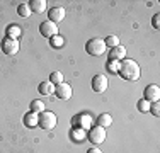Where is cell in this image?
Wrapping results in <instances>:
<instances>
[{"instance_id":"cell-1","label":"cell","mask_w":160,"mask_h":153,"mask_svg":"<svg viewBox=\"0 0 160 153\" xmlns=\"http://www.w3.org/2000/svg\"><path fill=\"white\" fill-rule=\"evenodd\" d=\"M119 75L123 76L124 80H129V82H136L142 75V70H140V65L136 63L135 60H123L119 65Z\"/></svg>"},{"instance_id":"cell-2","label":"cell","mask_w":160,"mask_h":153,"mask_svg":"<svg viewBox=\"0 0 160 153\" xmlns=\"http://www.w3.org/2000/svg\"><path fill=\"white\" fill-rule=\"evenodd\" d=\"M85 49H87V53H89L90 56H102L108 48H106L104 39H101V37H92V39L87 41Z\"/></svg>"},{"instance_id":"cell-3","label":"cell","mask_w":160,"mask_h":153,"mask_svg":"<svg viewBox=\"0 0 160 153\" xmlns=\"http://www.w3.org/2000/svg\"><path fill=\"white\" fill-rule=\"evenodd\" d=\"M56 121H58L56 119V114L44 109L43 112H39V124L38 126H41L43 129H53L56 126Z\"/></svg>"},{"instance_id":"cell-4","label":"cell","mask_w":160,"mask_h":153,"mask_svg":"<svg viewBox=\"0 0 160 153\" xmlns=\"http://www.w3.org/2000/svg\"><path fill=\"white\" fill-rule=\"evenodd\" d=\"M19 48H21V44H19L17 39H12V37H5V39L2 41V51L5 53L7 56H14L19 53Z\"/></svg>"},{"instance_id":"cell-5","label":"cell","mask_w":160,"mask_h":153,"mask_svg":"<svg viewBox=\"0 0 160 153\" xmlns=\"http://www.w3.org/2000/svg\"><path fill=\"white\" fill-rule=\"evenodd\" d=\"M89 140L94 145H101L102 141H106V129L101 126H94L89 129Z\"/></svg>"},{"instance_id":"cell-6","label":"cell","mask_w":160,"mask_h":153,"mask_svg":"<svg viewBox=\"0 0 160 153\" xmlns=\"http://www.w3.org/2000/svg\"><path fill=\"white\" fill-rule=\"evenodd\" d=\"M39 31H41V34H43L44 37H49V39H51L53 36H58V26H56L55 22H51V21L41 22Z\"/></svg>"},{"instance_id":"cell-7","label":"cell","mask_w":160,"mask_h":153,"mask_svg":"<svg viewBox=\"0 0 160 153\" xmlns=\"http://www.w3.org/2000/svg\"><path fill=\"white\" fill-rule=\"evenodd\" d=\"M73 126L87 131V129L92 128V117H90L89 114H78V116L73 117Z\"/></svg>"},{"instance_id":"cell-8","label":"cell","mask_w":160,"mask_h":153,"mask_svg":"<svg viewBox=\"0 0 160 153\" xmlns=\"http://www.w3.org/2000/svg\"><path fill=\"white\" fill-rule=\"evenodd\" d=\"M55 94L58 99H62V101H68V99L72 97V94H73V90H72V85L70 83H60V85L55 87Z\"/></svg>"},{"instance_id":"cell-9","label":"cell","mask_w":160,"mask_h":153,"mask_svg":"<svg viewBox=\"0 0 160 153\" xmlns=\"http://www.w3.org/2000/svg\"><path fill=\"white\" fill-rule=\"evenodd\" d=\"M145 99L148 102H158L160 99V87L157 83H150V85L145 89Z\"/></svg>"},{"instance_id":"cell-10","label":"cell","mask_w":160,"mask_h":153,"mask_svg":"<svg viewBox=\"0 0 160 153\" xmlns=\"http://www.w3.org/2000/svg\"><path fill=\"white\" fill-rule=\"evenodd\" d=\"M108 78H106L104 75H96L92 78V90L97 92V94H102V92H106L108 89Z\"/></svg>"},{"instance_id":"cell-11","label":"cell","mask_w":160,"mask_h":153,"mask_svg":"<svg viewBox=\"0 0 160 153\" xmlns=\"http://www.w3.org/2000/svg\"><path fill=\"white\" fill-rule=\"evenodd\" d=\"M22 122H24V126H28L29 129L38 128V124H39V114H36V112H28V114L24 116V119H22Z\"/></svg>"},{"instance_id":"cell-12","label":"cell","mask_w":160,"mask_h":153,"mask_svg":"<svg viewBox=\"0 0 160 153\" xmlns=\"http://www.w3.org/2000/svg\"><path fill=\"white\" fill-rule=\"evenodd\" d=\"M124 56H126V48L124 46H116L109 51V60H114V61H123Z\"/></svg>"},{"instance_id":"cell-13","label":"cell","mask_w":160,"mask_h":153,"mask_svg":"<svg viewBox=\"0 0 160 153\" xmlns=\"http://www.w3.org/2000/svg\"><path fill=\"white\" fill-rule=\"evenodd\" d=\"M48 21H51V22H60V21H63L65 19V9L63 7H55V9H51L49 10V14H48Z\"/></svg>"},{"instance_id":"cell-14","label":"cell","mask_w":160,"mask_h":153,"mask_svg":"<svg viewBox=\"0 0 160 153\" xmlns=\"http://www.w3.org/2000/svg\"><path fill=\"white\" fill-rule=\"evenodd\" d=\"M46 0H31L29 2V7H31V12H36V14H41L46 10Z\"/></svg>"},{"instance_id":"cell-15","label":"cell","mask_w":160,"mask_h":153,"mask_svg":"<svg viewBox=\"0 0 160 153\" xmlns=\"http://www.w3.org/2000/svg\"><path fill=\"white\" fill-rule=\"evenodd\" d=\"M38 90H39L41 95H51V94H55V85H53L49 80L48 82H41L39 87H38Z\"/></svg>"},{"instance_id":"cell-16","label":"cell","mask_w":160,"mask_h":153,"mask_svg":"<svg viewBox=\"0 0 160 153\" xmlns=\"http://www.w3.org/2000/svg\"><path fill=\"white\" fill-rule=\"evenodd\" d=\"M111 124H112V117L109 116V114H101V116L97 117V126H101V128L108 129Z\"/></svg>"},{"instance_id":"cell-17","label":"cell","mask_w":160,"mask_h":153,"mask_svg":"<svg viewBox=\"0 0 160 153\" xmlns=\"http://www.w3.org/2000/svg\"><path fill=\"white\" fill-rule=\"evenodd\" d=\"M22 34V29L19 27L16 24H10L9 27H7V37H12V39H17L19 36Z\"/></svg>"},{"instance_id":"cell-18","label":"cell","mask_w":160,"mask_h":153,"mask_svg":"<svg viewBox=\"0 0 160 153\" xmlns=\"http://www.w3.org/2000/svg\"><path fill=\"white\" fill-rule=\"evenodd\" d=\"M72 140L80 143V141H85V131L80 128H73L72 129Z\"/></svg>"},{"instance_id":"cell-19","label":"cell","mask_w":160,"mask_h":153,"mask_svg":"<svg viewBox=\"0 0 160 153\" xmlns=\"http://www.w3.org/2000/svg\"><path fill=\"white\" fill-rule=\"evenodd\" d=\"M17 14L21 17H31V7H29V3H21L17 7Z\"/></svg>"},{"instance_id":"cell-20","label":"cell","mask_w":160,"mask_h":153,"mask_svg":"<svg viewBox=\"0 0 160 153\" xmlns=\"http://www.w3.org/2000/svg\"><path fill=\"white\" fill-rule=\"evenodd\" d=\"M119 65H121V61L109 60V61H108V65H106V68H108L109 73H119Z\"/></svg>"},{"instance_id":"cell-21","label":"cell","mask_w":160,"mask_h":153,"mask_svg":"<svg viewBox=\"0 0 160 153\" xmlns=\"http://www.w3.org/2000/svg\"><path fill=\"white\" fill-rule=\"evenodd\" d=\"M49 82H51L53 85H60V83H63V73L62 72H53V73L49 75Z\"/></svg>"},{"instance_id":"cell-22","label":"cell","mask_w":160,"mask_h":153,"mask_svg":"<svg viewBox=\"0 0 160 153\" xmlns=\"http://www.w3.org/2000/svg\"><path fill=\"white\" fill-rule=\"evenodd\" d=\"M104 43H106V48H116V46H119V37L118 36H108L104 39Z\"/></svg>"},{"instance_id":"cell-23","label":"cell","mask_w":160,"mask_h":153,"mask_svg":"<svg viewBox=\"0 0 160 153\" xmlns=\"http://www.w3.org/2000/svg\"><path fill=\"white\" fill-rule=\"evenodd\" d=\"M43 111H44V102L43 101H32L31 102V112L39 114V112H43Z\"/></svg>"},{"instance_id":"cell-24","label":"cell","mask_w":160,"mask_h":153,"mask_svg":"<svg viewBox=\"0 0 160 153\" xmlns=\"http://www.w3.org/2000/svg\"><path fill=\"white\" fill-rule=\"evenodd\" d=\"M49 44H51L53 48H62V46L65 44V39L58 34V36H53L51 39H49Z\"/></svg>"},{"instance_id":"cell-25","label":"cell","mask_w":160,"mask_h":153,"mask_svg":"<svg viewBox=\"0 0 160 153\" xmlns=\"http://www.w3.org/2000/svg\"><path fill=\"white\" fill-rule=\"evenodd\" d=\"M150 106H152V102H148L147 99H142L138 102V111L140 112H150Z\"/></svg>"},{"instance_id":"cell-26","label":"cell","mask_w":160,"mask_h":153,"mask_svg":"<svg viewBox=\"0 0 160 153\" xmlns=\"http://www.w3.org/2000/svg\"><path fill=\"white\" fill-rule=\"evenodd\" d=\"M150 112L153 114V116H160V104L158 102H152V106H150Z\"/></svg>"},{"instance_id":"cell-27","label":"cell","mask_w":160,"mask_h":153,"mask_svg":"<svg viewBox=\"0 0 160 153\" xmlns=\"http://www.w3.org/2000/svg\"><path fill=\"white\" fill-rule=\"evenodd\" d=\"M152 24H153V27H155V29H158V27H160V15H158V14H155V15H153V21H152Z\"/></svg>"},{"instance_id":"cell-28","label":"cell","mask_w":160,"mask_h":153,"mask_svg":"<svg viewBox=\"0 0 160 153\" xmlns=\"http://www.w3.org/2000/svg\"><path fill=\"white\" fill-rule=\"evenodd\" d=\"M87 153H102V151L99 150V148H96V146H94V148H90V150H87Z\"/></svg>"}]
</instances>
